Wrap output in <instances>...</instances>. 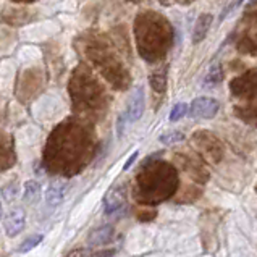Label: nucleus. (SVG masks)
<instances>
[{
  "mask_svg": "<svg viewBox=\"0 0 257 257\" xmlns=\"http://www.w3.org/2000/svg\"><path fill=\"white\" fill-rule=\"evenodd\" d=\"M89 252L91 251H87V249H75V251H71L68 254V257H87Z\"/></svg>",
  "mask_w": 257,
  "mask_h": 257,
  "instance_id": "obj_22",
  "label": "nucleus"
},
{
  "mask_svg": "<svg viewBox=\"0 0 257 257\" xmlns=\"http://www.w3.org/2000/svg\"><path fill=\"white\" fill-rule=\"evenodd\" d=\"M42 239H44L42 234H33V236L26 238V239L23 241V243L20 244L18 251H20V252H28V251H31V249H34L36 246H38Z\"/></svg>",
  "mask_w": 257,
  "mask_h": 257,
  "instance_id": "obj_19",
  "label": "nucleus"
},
{
  "mask_svg": "<svg viewBox=\"0 0 257 257\" xmlns=\"http://www.w3.org/2000/svg\"><path fill=\"white\" fill-rule=\"evenodd\" d=\"M189 112V105L185 104V102H178V104H175L172 112H170V116H168V120L170 121H178L181 120L183 116H185L186 113Z\"/></svg>",
  "mask_w": 257,
  "mask_h": 257,
  "instance_id": "obj_18",
  "label": "nucleus"
},
{
  "mask_svg": "<svg viewBox=\"0 0 257 257\" xmlns=\"http://www.w3.org/2000/svg\"><path fill=\"white\" fill-rule=\"evenodd\" d=\"M25 223H26V214L25 210L21 207H15L9 212V215L5 217L4 220V226H5V231L9 234L10 238L17 236L25 228Z\"/></svg>",
  "mask_w": 257,
  "mask_h": 257,
  "instance_id": "obj_5",
  "label": "nucleus"
},
{
  "mask_svg": "<svg viewBox=\"0 0 257 257\" xmlns=\"http://www.w3.org/2000/svg\"><path fill=\"white\" fill-rule=\"evenodd\" d=\"M244 2V0H238V2H236V5H239V4H243Z\"/></svg>",
  "mask_w": 257,
  "mask_h": 257,
  "instance_id": "obj_27",
  "label": "nucleus"
},
{
  "mask_svg": "<svg viewBox=\"0 0 257 257\" xmlns=\"http://www.w3.org/2000/svg\"><path fill=\"white\" fill-rule=\"evenodd\" d=\"M236 49L244 55H257V23H251L244 33H241L236 41Z\"/></svg>",
  "mask_w": 257,
  "mask_h": 257,
  "instance_id": "obj_4",
  "label": "nucleus"
},
{
  "mask_svg": "<svg viewBox=\"0 0 257 257\" xmlns=\"http://www.w3.org/2000/svg\"><path fill=\"white\" fill-rule=\"evenodd\" d=\"M222 79H223V70L220 65H214L209 73H207V76H205V81H204V86H215L218 83H222Z\"/></svg>",
  "mask_w": 257,
  "mask_h": 257,
  "instance_id": "obj_14",
  "label": "nucleus"
},
{
  "mask_svg": "<svg viewBox=\"0 0 257 257\" xmlns=\"http://www.w3.org/2000/svg\"><path fill=\"white\" fill-rule=\"evenodd\" d=\"M135 39L138 52L149 63L164 60L175 42L172 23L162 13L143 10L135 18Z\"/></svg>",
  "mask_w": 257,
  "mask_h": 257,
  "instance_id": "obj_1",
  "label": "nucleus"
},
{
  "mask_svg": "<svg viewBox=\"0 0 257 257\" xmlns=\"http://www.w3.org/2000/svg\"><path fill=\"white\" fill-rule=\"evenodd\" d=\"M41 197V185L38 181H26L25 183V196H23V201L26 204H34L38 202Z\"/></svg>",
  "mask_w": 257,
  "mask_h": 257,
  "instance_id": "obj_13",
  "label": "nucleus"
},
{
  "mask_svg": "<svg viewBox=\"0 0 257 257\" xmlns=\"http://www.w3.org/2000/svg\"><path fill=\"white\" fill-rule=\"evenodd\" d=\"M243 20L247 21L249 25L257 23V0H249V2H247V7H246L244 15H243Z\"/></svg>",
  "mask_w": 257,
  "mask_h": 257,
  "instance_id": "obj_20",
  "label": "nucleus"
},
{
  "mask_svg": "<svg viewBox=\"0 0 257 257\" xmlns=\"http://www.w3.org/2000/svg\"><path fill=\"white\" fill-rule=\"evenodd\" d=\"M159 139H160V143H162V144L173 146V144H178L181 141H185V135H183L181 131L173 130V131H167V133H164Z\"/></svg>",
  "mask_w": 257,
  "mask_h": 257,
  "instance_id": "obj_16",
  "label": "nucleus"
},
{
  "mask_svg": "<svg viewBox=\"0 0 257 257\" xmlns=\"http://www.w3.org/2000/svg\"><path fill=\"white\" fill-rule=\"evenodd\" d=\"M231 94L238 99L257 100V70H249L230 83Z\"/></svg>",
  "mask_w": 257,
  "mask_h": 257,
  "instance_id": "obj_2",
  "label": "nucleus"
},
{
  "mask_svg": "<svg viewBox=\"0 0 257 257\" xmlns=\"http://www.w3.org/2000/svg\"><path fill=\"white\" fill-rule=\"evenodd\" d=\"M159 2H160V5H164V7H168V5L172 4V0H159Z\"/></svg>",
  "mask_w": 257,
  "mask_h": 257,
  "instance_id": "obj_25",
  "label": "nucleus"
},
{
  "mask_svg": "<svg viewBox=\"0 0 257 257\" xmlns=\"http://www.w3.org/2000/svg\"><path fill=\"white\" fill-rule=\"evenodd\" d=\"M65 189H67V186H65V183L62 181L50 183V186L47 188V193H46V201L50 207H55V205H58L63 201Z\"/></svg>",
  "mask_w": 257,
  "mask_h": 257,
  "instance_id": "obj_11",
  "label": "nucleus"
},
{
  "mask_svg": "<svg viewBox=\"0 0 257 257\" xmlns=\"http://www.w3.org/2000/svg\"><path fill=\"white\" fill-rule=\"evenodd\" d=\"M112 234H113V228L112 226H102V228H97L94 230L89 238H87V243L91 246H102L108 243L110 239H112Z\"/></svg>",
  "mask_w": 257,
  "mask_h": 257,
  "instance_id": "obj_12",
  "label": "nucleus"
},
{
  "mask_svg": "<svg viewBox=\"0 0 257 257\" xmlns=\"http://www.w3.org/2000/svg\"><path fill=\"white\" fill-rule=\"evenodd\" d=\"M136 157H138V151H135L133 154H131V156L128 157V160L126 162H124V165H123V170H128V168L135 164V160H136Z\"/></svg>",
  "mask_w": 257,
  "mask_h": 257,
  "instance_id": "obj_23",
  "label": "nucleus"
},
{
  "mask_svg": "<svg viewBox=\"0 0 257 257\" xmlns=\"http://www.w3.org/2000/svg\"><path fill=\"white\" fill-rule=\"evenodd\" d=\"M18 194H20V185L17 181H12V183H9V185H5L2 188V196H4V199L7 202L15 201Z\"/></svg>",
  "mask_w": 257,
  "mask_h": 257,
  "instance_id": "obj_17",
  "label": "nucleus"
},
{
  "mask_svg": "<svg viewBox=\"0 0 257 257\" xmlns=\"http://www.w3.org/2000/svg\"><path fill=\"white\" fill-rule=\"evenodd\" d=\"M113 255H115L113 249H100V251L89 252V255H87V257H113Z\"/></svg>",
  "mask_w": 257,
  "mask_h": 257,
  "instance_id": "obj_21",
  "label": "nucleus"
},
{
  "mask_svg": "<svg viewBox=\"0 0 257 257\" xmlns=\"http://www.w3.org/2000/svg\"><path fill=\"white\" fill-rule=\"evenodd\" d=\"M128 2H131V4H144V2H148V0H128Z\"/></svg>",
  "mask_w": 257,
  "mask_h": 257,
  "instance_id": "obj_26",
  "label": "nucleus"
},
{
  "mask_svg": "<svg viewBox=\"0 0 257 257\" xmlns=\"http://www.w3.org/2000/svg\"><path fill=\"white\" fill-rule=\"evenodd\" d=\"M143 112H144V89L139 86L135 89L133 95H131V99H130L128 110H126L128 120L131 123L138 121L143 116Z\"/></svg>",
  "mask_w": 257,
  "mask_h": 257,
  "instance_id": "obj_6",
  "label": "nucleus"
},
{
  "mask_svg": "<svg viewBox=\"0 0 257 257\" xmlns=\"http://www.w3.org/2000/svg\"><path fill=\"white\" fill-rule=\"evenodd\" d=\"M175 2H176V4H180V5H185V7H186V5H191V4H193L194 0H175Z\"/></svg>",
  "mask_w": 257,
  "mask_h": 257,
  "instance_id": "obj_24",
  "label": "nucleus"
},
{
  "mask_svg": "<svg viewBox=\"0 0 257 257\" xmlns=\"http://www.w3.org/2000/svg\"><path fill=\"white\" fill-rule=\"evenodd\" d=\"M0 217H2V205H0Z\"/></svg>",
  "mask_w": 257,
  "mask_h": 257,
  "instance_id": "obj_28",
  "label": "nucleus"
},
{
  "mask_svg": "<svg viewBox=\"0 0 257 257\" xmlns=\"http://www.w3.org/2000/svg\"><path fill=\"white\" fill-rule=\"evenodd\" d=\"M234 112H236L239 118H243L244 121L257 124V107H236Z\"/></svg>",
  "mask_w": 257,
  "mask_h": 257,
  "instance_id": "obj_15",
  "label": "nucleus"
},
{
  "mask_svg": "<svg viewBox=\"0 0 257 257\" xmlns=\"http://www.w3.org/2000/svg\"><path fill=\"white\" fill-rule=\"evenodd\" d=\"M15 164L13 141L9 136H0V172L9 170Z\"/></svg>",
  "mask_w": 257,
  "mask_h": 257,
  "instance_id": "obj_7",
  "label": "nucleus"
},
{
  "mask_svg": "<svg viewBox=\"0 0 257 257\" xmlns=\"http://www.w3.org/2000/svg\"><path fill=\"white\" fill-rule=\"evenodd\" d=\"M212 21H214V15L212 13H201L197 17L193 28V44H199L205 39V36H207L212 26Z\"/></svg>",
  "mask_w": 257,
  "mask_h": 257,
  "instance_id": "obj_8",
  "label": "nucleus"
},
{
  "mask_svg": "<svg viewBox=\"0 0 257 257\" xmlns=\"http://www.w3.org/2000/svg\"><path fill=\"white\" fill-rule=\"evenodd\" d=\"M167 83H168V65L157 67L149 75V84L156 94H164L167 91Z\"/></svg>",
  "mask_w": 257,
  "mask_h": 257,
  "instance_id": "obj_9",
  "label": "nucleus"
},
{
  "mask_svg": "<svg viewBox=\"0 0 257 257\" xmlns=\"http://www.w3.org/2000/svg\"><path fill=\"white\" fill-rule=\"evenodd\" d=\"M220 108L218 100L214 97H197L191 102L189 105V115L194 118H204L210 120L217 115Z\"/></svg>",
  "mask_w": 257,
  "mask_h": 257,
  "instance_id": "obj_3",
  "label": "nucleus"
},
{
  "mask_svg": "<svg viewBox=\"0 0 257 257\" xmlns=\"http://www.w3.org/2000/svg\"><path fill=\"white\" fill-rule=\"evenodd\" d=\"M124 202V189L123 186H115L108 191L104 197V205H105V212L107 214H112V212L118 210Z\"/></svg>",
  "mask_w": 257,
  "mask_h": 257,
  "instance_id": "obj_10",
  "label": "nucleus"
}]
</instances>
